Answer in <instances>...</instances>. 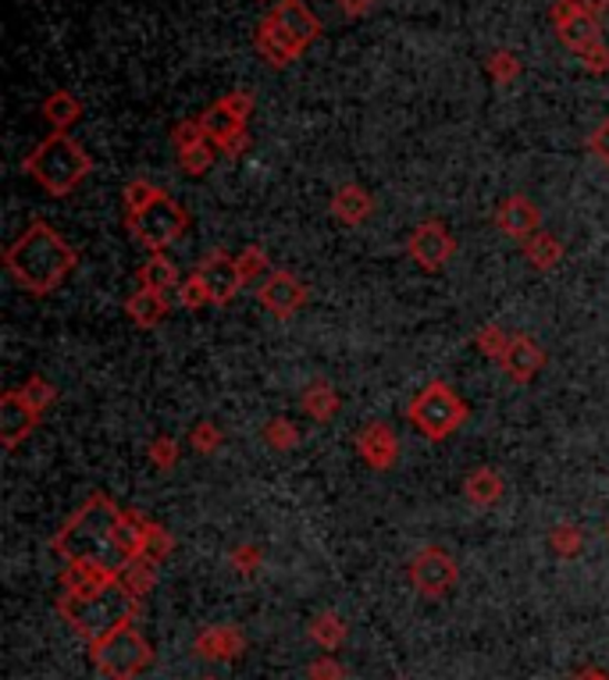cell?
<instances>
[{
  "label": "cell",
  "instance_id": "obj_9",
  "mask_svg": "<svg viewBox=\"0 0 609 680\" xmlns=\"http://www.w3.org/2000/svg\"><path fill=\"white\" fill-rule=\"evenodd\" d=\"M549 19H552V29H556V37H560V43L567 50H574V54H585V50H591L596 43H602V26L596 14H588L578 0H556L552 11H549Z\"/></svg>",
  "mask_w": 609,
  "mask_h": 680
},
{
  "label": "cell",
  "instance_id": "obj_54",
  "mask_svg": "<svg viewBox=\"0 0 609 680\" xmlns=\"http://www.w3.org/2000/svg\"><path fill=\"white\" fill-rule=\"evenodd\" d=\"M396 680H410V677H396Z\"/></svg>",
  "mask_w": 609,
  "mask_h": 680
},
{
  "label": "cell",
  "instance_id": "obj_19",
  "mask_svg": "<svg viewBox=\"0 0 609 680\" xmlns=\"http://www.w3.org/2000/svg\"><path fill=\"white\" fill-rule=\"evenodd\" d=\"M146 527H150V520L143 514H135V509H122V517H118L114 531H111V564L118 570H122V564H129V559L143 556Z\"/></svg>",
  "mask_w": 609,
  "mask_h": 680
},
{
  "label": "cell",
  "instance_id": "obj_17",
  "mask_svg": "<svg viewBox=\"0 0 609 680\" xmlns=\"http://www.w3.org/2000/svg\"><path fill=\"white\" fill-rule=\"evenodd\" d=\"M357 453L371 470H393L399 460V438L385 420H367L357 435Z\"/></svg>",
  "mask_w": 609,
  "mask_h": 680
},
{
  "label": "cell",
  "instance_id": "obj_21",
  "mask_svg": "<svg viewBox=\"0 0 609 680\" xmlns=\"http://www.w3.org/2000/svg\"><path fill=\"white\" fill-rule=\"evenodd\" d=\"M253 47H257V54L271 64V68H285V64H293L303 50L285 37V29H278L275 22L264 19L257 22V32H253Z\"/></svg>",
  "mask_w": 609,
  "mask_h": 680
},
{
  "label": "cell",
  "instance_id": "obj_4",
  "mask_svg": "<svg viewBox=\"0 0 609 680\" xmlns=\"http://www.w3.org/2000/svg\"><path fill=\"white\" fill-rule=\"evenodd\" d=\"M22 172L40 182V190L50 196H68L79 190V182L93 172V158L87 146L72 140L68 132H50L47 140L22 161Z\"/></svg>",
  "mask_w": 609,
  "mask_h": 680
},
{
  "label": "cell",
  "instance_id": "obj_14",
  "mask_svg": "<svg viewBox=\"0 0 609 680\" xmlns=\"http://www.w3.org/2000/svg\"><path fill=\"white\" fill-rule=\"evenodd\" d=\"M546 367V349H541L531 335L517 332L510 338V346H506L503 361H499V371L510 378L514 385H531L538 378V371Z\"/></svg>",
  "mask_w": 609,
  "mask_h": 680
},
{
  "label": "cell",
  "instance_id": "obj_1",
  "mask_svg": "<svg viewBox=\"0 0 609 680\" xmlns=\"http://www.w3.org/2000/svg\"><path fill=\"white\" fill-rule=\"evenodd\" d=\"M4 267L29 296H50L79 267V253L58 229H50V221L32 217L19 240L4 250Z\"/></svg>",
  "mask_w": 609,
  "mask_h": 680
},
{
  "label": "cell",
  "instance_id": "obj_29",
  "mask_svg": "<svg viewBox=\"0 0 609 680\" xmlns=\"http://www.w3.org/2000/svg\"><path fill=\"white\" fill-rule=\"evenodd\" d=\"M520 250H524V261H528L535 271H552L564 261V243L546 229H538L528 243H520Z\"/></svg>",
  "mask_w": 609,
  "mask_h": 680
},
{
  "label": "cell",
  "instance_id": "obj_47",
  "mask_svg": "<svg viewBox=\"0 0 609 680\" xmlns=\"http://www.w3.org/2000/svg\"><path fill=\"white\" fill-rule=\"evenodd\" d=\"M217 104L229 108L235 118H243V122H250V114H253V108H257V100H253L250 90H232V93H225L222 100H217Z\"/></svg>",
  "mask_w": 609,
  "mask_h": 680
},
{
  "label": "cell",
  "instance_id": "obj_46",
  "mask_svg": "<svg viewBox=\"0 0 609 680\" xmlns=\"http://www.w3.org/2000/svg\"><path fill=\"white\" fill-rule=\"evenodd\" d=\"M307 677L311 680H346L349 673H346V667L335 656H321V659H314L311 667H307Z\"/></svg>",
  "mask_w": 609,
  "mask_h": 680
},
{
  "label": "cell",
  "instance_id": "obj_25",
  "mask_svg": "<svg viewBox=\"0 0 609 680\" xmlns=\"http://www.w3.org/2000/svg\"><path fill=\"white\" fill-rule=\"evenodd\" d=\"M135 282H140L143 288H158V293H172V288H179V267L172 264V257L168 253H150V257L135 267Z\"/></svg>",
  "mask_w": 609,
  "mask_h": 680
},
{
  "label": "cell",
  "instance_id": "obj_12",
  "mask_svg": "<svg viewBox=\"0 0 609 680\" xmlns=\"http://www.w3.org/2000/svg\"><path fill=\"white\" fill-rule=\"evenodd\" d=\"M40 410L29 406V399L19 393V388H8L4 399H0V446L4 449H19L22 442L37 432L40 424Z\"/></svg>",
  "mask_w": 609,
  "mask_h": 680
},
{
  "label": "cell",
  "instance_id": "obj_50",
  "mask_svg": "<svg viewBox=\"0 0 609 680\" xmlns=\"http://www.w3.org/2000/svg\"><path fill=\"white\" fill-rule=\"evenodd\" d=\"M214 146H217V154H225V158H243L246 150H250V132L243 129V132L229 135L225 143H214Z\"/></svg>",
  "mask_w": 609,
  "mask_h": 680
},
{
  "label": "cell",
  "instance_id": "obj_39",
  "mask_svg": "<svg viewBox=\"0 0 609 680\" xmlns=\"http://www.w3.org/2000/svg\"><path fill=\"white\" fill-rule=\"evenodd\" d=\"M19 393H22V396L29 399V406H37L40 414H47L50 406L58 403V388L50 385V382L43 378V374H32L29 382H22V385H19Z\"/></svg>",
  "mask_w": 609,
  "mask_h": 680
},
{
  "label": "cell",
  "instance_id": "obj_18",
  "mask_svg": "<svg viewBox=\"0 0 609 680\" xmlns=\"http://www.w3.org/2000/svg\"><path fill=\"white\" fill-rule=\"evenodd\" d=\"M496 229L506 235V240L528 243L531 235L541 229V214H538V207H535L528 196L514 193V196H506L499 207H496Z\"/></svg>",
  "mask_w": 609,
  "mask_h": 680
},
{
  "label": "cell",
  "instance_id": "obj_30",
  "mask_svg": "<svg viewBox=\"0 0 609 680\" xmlns=\"http://www.w3.org/2000/svg\"><path fill=\"white\" fill-rule=\"evenodd\" d=\"M307 638H311L314 645H321V649H328V652L343 649V641H346V620L338 617V613H332V609H325V613H317V617L311 620Z\"/></svg>",
  "mask_w": 609,
  "mask_h": 680
},
{
  "label": "cell",
  "instance_id": "obj_51",
  "mask_svg": "<svg viewBox=\"0 0 609 680\" xmlns=\"http://www.w3.org/2000/svg\"><path fill=\"white\" fill-rule=\"evenodd\" d=\"M335 4L343 8V14H349V19H361V14L375 8L378 0H335Z\"/></svg>",
  "mask_w": 609,
  "mask_h": 680
},
{
  "label": "cell",
  "instance_id": "obj_53",
  "mask_svg": "<svg viewBox=\"0 0 609 680\" xmlns=\"http://www.w3.org/2000/svg\"><path fill=\"white\" fill-rule=\"evenodd\" d=\"M570 680H609V673H606V670H599V667H585V670L574 673Z\"/></svg>",
  "mask_w": 609,
  "mask_h": 680
},
{
  "label": "cell",
  "instance_id": "obj_11",
  "mask_svg": "<svg viewBox=\"0 0 609 680\" xmlns=\"http://www.w3.org/2000/svg\"><path fill=\"white\" fill-rule=\"evenodd\" d=\"M307 285H303V278H296L293 271H285V267H275L271 275L261 282L257 288V300H261V307L271 314V317H278V321H290L303 303H307Z\"/></svg>",
  "mask_w": 609,
  "mask_h": 680
},
{
  "label": "cell",
  "instance_id": "obj_33",
  "mask_svg": "<svg viewBox=\"0 0 609 680\" xmlns=\"http://www.w3.org/2000/svg\"><path fill=\"white\" fill-rule=\"evenodd\" d=\"M549 546L560 559H578L585 552V531L578 524H556L549 531Z\"/></svg>",
  "mask_w": 609,
  "mask_h": 680
},
{
  "label": "cell",
  "instance_id": "obj_6",
  "mask_svg": "<svg viewBox=\"0 0 609 680\" xmlns=\"http://www.w3.org/2000/svg\"><path fill=\"white\" fill-rule=\"evenodd\" d=\"M90 659L108 680H135L143 670H150L154 649H150V641L143 638L140 627L129 623L122 631L108 635L104 641L90 645Z\"/></svg>",
  "mask_w": 609,
  "mask_h": 680
},
{
  "label": "cell",
  "instance_id": "obj_45",
  "mask_svg": "<svg viewBox=\"0 0 609 680\" xmlns=\"http://www.w3.org/2000/svg\"><path fill=\"white\" fill-rule=\"evenodd\" d=\"M232 567L240 570L243 577H250V574H257L261 570V564H264V552L253 546V541H246V546H240V549H232Z\"/></svg>",
  "mask_w": 609,
  "mask_h": 680
},
{
  "label": "cell",
  "instance_id": "obj_20",
  "mask_svg": "<svg viewBox=\"0 0 609 680\" xmlns=\"http://www.w3.org/2000/svg\"><path fill=\"white\" fill-rule=\"evenodd\" d=\"M246 649V638L240 627L232 623H214L207 631H200L193 641V652L207 662H229V659H240Z\"/></svg>",
  "mask_w": 609,
  "mask_h": 680
},
{
  "label": "cell",
  "instance_id": "obj_16",
  "mask_svg": "<svg viewBox=\"0 0 609 680\" xmlns=\"http://www.w3.org/2000/svg\"><path fill=\"white\" fill-rule=\"evenodd\" d=\"M267 19L278 29H285V37H290L300 50H307L321 37V19L303 4V0H275V8L267 11Z\"/></svg>",
  "mask_w": 609,
  "mask_h": 680
},
{
  "label": "cell",
  "instance_id": "obj_52",
  "mask_svg": "<svg viewBox=\"0 0 609 680\" xmlns=\"http://www.w3.org/2000/svg\"><path fill=\"white\" fill-rule=\"evenodd\" d=\"M578 4H581L588 14H596V19H602V14L609 11V0H578Z\"/></svg>",
  "mask_w": 609,
  "mask_h": 680
},
{
  "label": "cell",
  "instance_id": "obj_13",
  "mask_svg": "<svg viewBox=\"0 0 609 680\" xmlns=\"http://www.w3.org/2000/svg\"><path fill=\"white\" fill-rule=\"evenodd\" d=\"M196 271L203 275V282H207V288H211L214 307H229V303L240 296V288H243L240 264H235V257H229L225 250L207 253V257L196 264Z\"/></svg>",
  "mask_w": 609,
  "mask_h": 680
},
{
  "label": "cell",
  "instance_id": "obj_44",
  "mask_svg": "<svg viewBox=\"0 0 609 680\" xmlns=\"http://www.w3.org/2000/svg\"><path fill=\"white\" fill-rule=\"evenodd\" d=\"M203 140H207V132H203L200 118H185V122H179V125L172 129V143H175V150H190V146L203 143Z\"/></svg>",
  "mask_w": 609,
  "mask_h": 680
},
{
  "label": "cell",
  "instance_id": "obj_48",
  "mask_svg": "<svg viewBox=\"0 0 609 680\" xmlns=\"http://www.w3.org/2000/svg\"><path fill=\"white\" fill-rule=\"evenodd\" d=\"M581 64H585V72H591V75H606V72H609V47H606V43H596L591 50H585Z\"/></svg>",
  "mask_w": 609,
  "mask_h": 680
},
{
  "label": "cell",
  "instance_id": "obj_23",
  "mask_svg": "<svg viewBox=\"0 0 609 680\" xmlns=\"http://www.w3.org/2000/svg\"><path fill=\"white\" fill-rule=\"evenodd\" d=\"M328 211L335 221H343V225L357 229L364 225V221L375 214V200H371V193L364 190V185H343V190H335Z\"/></svg>",
  "mask_w": 609,
  "mask_h": 680
},
{
  "label": "cell",
  "instance_id": "obj_56",
  "mask_svg": "<svg viewBox=\"0 0 609 680\" xmlns=\"http://www.w3.org/2000/svg\"><path fill=\"white\" fill-rule=\"evenodd\" d=\"M606 538H609V527H606Z\"/></svg>",
  "mask_w": 609,
  "mask_h": 680
},
{
  "label": "cell",
  "instance_id": "obj_40",
  "mask_svg": "<svg viewBox=\"0 0 609 680\" xmlns=\"http://www.w3.org/2000/svg\"><path fill=\"white\" fill-rule=\"evenodd\" d=\"M175 552V538H172V531H164L161 524H154L150 520V527H146V541H143V556L146 559H154V564H164L168 556Z\"/></svg>",
  "mask_w": 609,
  "mask_h": 680
},
{
  "label": "cell",
  "instance_id": "obj_22",
  "mask_svg": "<svg viewBox=\"0 0 609 680\" xmlns=\"http://www.w3.org/2000/svg\"><path fill=\"white\" fill-rule=\"evenodd\" d=\"M125 314L135 328H158L161 321L172 314V303H168V293H158V288H135V293L125 300Z\"/></svg>",
  "mask_w": 609,
  "mask_h": 680
},
{
  "label": "cell",
  "instance_id": "obj_15",
  "mask_svg": "<svg viewBox=\"0 0 609 680\" xmlns=\"http://www.w3.org/2000/svg\"><path fill=\"white\" fill-rule=\"evenodd\" d=\"M118 581V567L108 559H68L61 570V591L68 595H97Z\"/></svg>",
  "mask_w": 609,
  "mask_h": 680
},
{
  "label": "cell",
  "instance_id": "obj_10",
  "mask_svg": "<svg viewBox=\"0 0 609 680\" xmlns=\"http://www.w3.org/2000/svg\"><path fill=\"white\" fill-rule=\"evenodd\" d=\"M453 253H456V240L438 217L420 221L410 232V240H406V257H410L420 271H428V275L443 271L453 261Z\"/></svg>",
  "mask_w": 609,
  "mask_h": 680
},
{
  "label": "cell",
  "instance_id": "obj_27",
  "mask_svg": "<svg viewBox=\"0 0 609 680\" xmlns=\"http://www.w3.org/2000/svg\"><path fill=\"white\" fill-rule=\"evenodd\" d=\"M40 114H43V122L50 125V132H68L82 118V104L68 90H58V93H50L43 100Z\"/></svg>",
  "mask_w": 609,
  "mask_h": 680
},
{
  "label": "cell",
  "instance_id": "obj_7",
  "mask_svg": "<svg viewBox=\"0 0 609 680\" xmlns=\"http://www.w3.org/2000/svg\"><path fill=\"white\" fill-rule=\"evenodd\" d=\"M125 229L132 240L146 246L150 253H164L168 246H175L182 240L185 229H190V214H185L179 200L164 193L140 214H125Z\"/></svg>",
  "mask_w": 609,
  "mask_h": 680
},
{
  "label": "cell",
  "instance_id": "obj_49",
  "mask_svg": "<svg viewBox=\"0 0 609 680\" xmlns=\"http://www.w3.org/2000/svg\"><path fill=\"white\" fill-rule=\"evenodd\" d=\"M588 150L609 168V118H606V122H599V129L588 135Z\"/></svg>",
  "mask_w": 609,
  "mask_h": 680
},
{
  "label": "cell",
  "instance_id": "obj_5",
  "mask_svg": "<svg viewBox=\"0 0 609 680\" xmlns=\"http://www.w3.org/2000/svg\"><path fill=\"white\" fill-rule=\"evenodd\" d=\"M467 417H470V406L446 382H428L410 399V406H406V420H410L417 435H425L428 442H446L449 435L464 428Z\"/></svg>",
  "mask_w": 609,
  "mask_h": 680
},
{
  "label": "cell",
  "instance_id": "obj_37",
  "mask_svg": "<svg viewBox=\"0 0 609 680\" xmlns=\"http://www.w3.org/2000/svg\"><path fill=\"white\" fill-rule=\"evenodd\" d=\"M235 264H240L243 285H246V282H257V278L264 282L271 271H275V267H271V257H267L264 246H246L240 257H235Z\"/></svg>",
  "mask_w": 609,
  "mask_h": 680
},
{
  "label": "cell",
  "instance_id": "obj_24",
  "mask_svg": "<svg viewBox=\"0 0 609 680\" xmlns=\"http://www.w3.org/2000/svg\"><path fill=\"white\" fill-rule=\"evenodd\" d=\"M503 491H506V481H503V474L493 470V467H478V470H470L467 474V481H464V496L470 506H478V509H488V506H496L503 499Z\"/></svg>",
  "mask_w": 609,
  "mask_h": 680
},
{
  "label": "cell",
  "instance_id": "obj_43",
  "mask_svg": "<svg viewBox=\"0 0 609 680\" xmlns=\"http://www.w3.org/2000/svg\"><path fill=\"white\" fill-rule=\"evenodd\" d=\"M150 464H154L158 470H175L179 464V442L172 435H158L154 442H150Z\"/></svg>",
  "mask_w": 609,
  "mask_h": 680
},
{
  "label": "cell",
  "instance_id": "obj_35",
  "mask_svg": "<svg viewBox=\"0 0 609 680\" xmlns=\"http://www.w3.org/2000/svg\"><path fill=\"white\" fill-rule=\"evenodd\" d=\"M214 158H217V146H214L211 140H203V143H196V146H190V150H179L182 172H185V175H193V179L207 175L211 168H214Z\"/></svg>",
  "mask_w": 609,
  "mask_h": 680
},
{
  "label": "cell",
  "instance_id": "obj_3",
  "mask_svg": "<svg viewBox=\"0 0 609 680\" xmlns=\"http://www.w3.org/2000/svg\"><path fill=\"white\" fill-rule=\"evenodd\" d=\"M118 517H122V509L114 506V499H108L104 491H97V496L82 503L72 514V520L54 535L50 549H54L64 564L68 559H108L111 564V531H114Z\"/></svg>",
  "mask_w": 609,
  "mask_h": 680
},
{
  "label": "cell",
  "instance_id": "obj_8",
  "mask_svg": "<svg viewBox=\"0 0 609 680\" xmlns=\"http://www.w3.org/2000/svg\"><path fill=\"white\" fill-rule=\"evenodd\" d=\"M406 577H410L417 595H425V599H443V595H449L456 581H460V567H456V559L446 549L425 546L410 559Z\"/></svg>",
  "mask_w": 609,
  "mask_h": 680
},
{
  "label": "cell",
  "instance_id": "obj_2",
  "mask_svg": "<svg viewBox=\"0 0 609 680\" xmlns=\"http://www.w3.org/2000/svg\"><path fill=\"white\" fill-rule=\"evenodd\" d=\"M140 609H143V599L129 595L122 588V581H114L111 588L97 591V595H68V591H61V599H58L61 620L72 627V631L87 645H97V641H104L108 635L122 631V627H129L135 617H140Z\"/></svg>",
  "mask_w": 609,
  "mask_h": 680
},
{
  "label": "cell",
  "instance_id": "obj_28",
  "mask_svg": "<svg viewBox=\"0 0 609 680\" xmlns=\"http://www.w3.org/2000/svg\"><path fill=\"white\" fill-rule=\"evenodd\" d=\"M158 567L154 559H146V556H135L129 559V564H122V570H118V581H122V588L129 595H135V599H146L150 591H154L158 585Z\"/></svg>",
  "mask_w": 609,
  "mask_h": 680
},
{
  "label": "cell",
  "instance_id": "obj_34",
  "mask_svg": "<svg viewBox=\"0 0 609 680\" xmlns=\"http://www.w3.org/2000/svg\"><path fill=\"white\" fill-rule=\"evenodd\" d=\"M179 307H185V311H203V307H214V300H211V288H207V282H203V275L200 271L193 267V275L190 278H182L179 282Z\"/></svg>",
  "mask_w": 609,
  "mask_h": 680
},
{
  "label": "cell",
  "instance_id": "obj_55",
  "mask_svg": "<svg viewBox=\"0 0 609 680\" xmlns=\"http://www.w3.org/2000/svg\"><path fill=\"white\" fill-rule=\"evenodd\" d=\"M203 680H217V677H203Z\"/></svg>",
  "mask_w": 609,
  "mask_h": 680
},
{
  "label": "cell",
  "instance_id": "obj_42",
  "mask_svg": "<svg viewBox=\"0 0 609 680\" xmlns=\"http://www.w3.org/2000/svg\"><path fill=\"white\" fill-rule=\"evenodd\" d=\"M190 446H193V453H200V456L217 453V449H222V428H217L214 420H200L196 428L190 432Z\"/></svg>",
  "mask_w": 609,
  "mask_h": 680
},
{
  "label": "cell",
  "instance_id": "obj_31",
  "mask_svg": "<svg viewBox=\"0 0 609 680\" xmlns=\"http://www.w3.org/2000/svg\"><path fill=\"white\" fill-rule=\"evenodd\" d=\"M200 125H203V132H207L211 143H225L229 135H235V132L246 129L243 118H235V114H232L229 108H222V104H211L207 111H203V114H200Z\"/></svg>",
  "mask_w": 609,
  "mask_h": 680
},
{
  "label": "cell",
  "instance_id": "obj_26",
  "mask_svg": "<svg viewBox=\"0 0 609 680\" xmlns=\"http://www.w3.org/2000/svg\"><path fill=\"white\" fill-rule=\"evenodd\" d=\"M300 406H303V414H307L311 420L328 424V420L338 414V406H343V399H338V393H335V388H332L328 382H311L307 388H303Z\"/></svg>",
  "mask_w": 609,
  "mask_h": 680
},
{
  "label": "cell",
  "instance_id": "obj_41",
  "mask_svg": "<svg viewBox=\"0 0 609 680\" xmlns=\"http://www.w3.org/2000/svg\"><path fill=\"white\" fill-rule=\"evenodd\" d=\"M488 75H493V82H499V87H506V82H514L520 75V61L514 50H493L488 54Z\"/></svg>",
  "mask_w": 609,
  "mask_h": 680
},
{
  "label": "cell",
  "instance_id": "obj_36",
  "mask_svg": "<svg viewBox=\"0 0 609 680\" xmlns=\"http://www.w3.org/2000/svg\"><path fill=\"white\" fill-rule=\"evenodd\" d=\"M510 332H506L503 325H485V328H478L474 332V346H478V353L481 356H488V361H503V353H506V346H510Z\"/></svg>",
  "mask_w": 609,
  "mask_h": 680
},
{
  "label": "cell",
  "instance_id": "obj_32",
  "mask_svg": "<svg viewBox=\"0 0 609 680\" xmlns=\"http://www.w3.org/2000/svg\"><path fill=\"white\" fill-rule=\"evenodd\" d=\"M264 442H267V449H275V453H290V449H296L300 446V428L296 424L290 420V417H271L267 424H264Z\"/></svg>",
  "mask_w": 609,
  "mask_h": 680
},
{
  "label": "cell",
  "instance_id": "obj_38",
  "mask_svg": "<svg viewBox=\"0 0 609 680\" xmlns=\"http://www.w3.org/2000/svg\"><path fill=\"white\" fill-rule=\"evenodd\" d=\"M161 196H164L161 185L146 182V179H135V182L125 185V193H122V200H125V214H140L143 207H150V203L161 200Z\"/></svg>",
  "mask_w": 609,
  "mask_h": 680
}]
</instances>
